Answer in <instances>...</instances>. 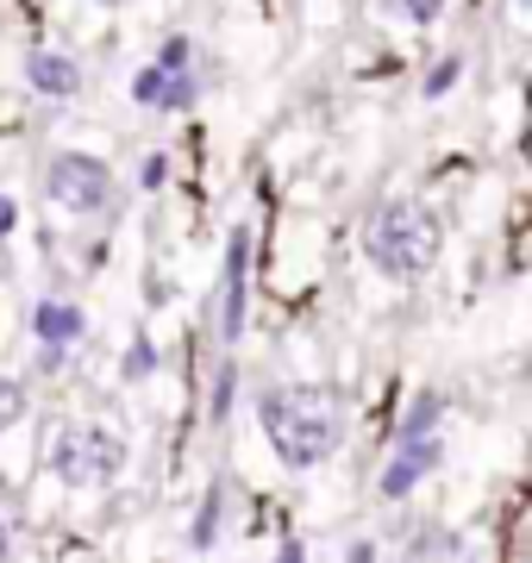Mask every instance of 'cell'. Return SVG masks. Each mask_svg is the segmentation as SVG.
<instances>
[{"mask_svg":"<svg viewBox=\"0 0 532 563\" xmlns=\"http://www.w3.org/2000/svg\"><path fill=\"white\" fill-rule=\"evenodd\" d=\"M257 426H264L269 451L288 463V470H320V463L339 457V444H345V401L332 395V388H269L264 401H257Z\"/></svg>","mask_w":532,"mask_h":563,"instance_id":"obj_1","label":"cell"},{"mask_svg":"<svg viewBox=\"0 0 532 563\" xmlns=\"http://www.w3.org/2000/svg\"><path fill=\"white\" fill-rule=\"evenodd\" d=\"M445 251V225L426 201L413 195H395V201H376L364 220V257L383 269L389 282H420Z\"/></svg>","mask_w":532,"mask_h":563,"instance_id":"obj_2","label":"cell"},{"mask_svg":"<svg viewBox=\"0 0 532 563\" xmlns=\"http://www.w3.org/2000/svg\"><path fill=\"white\" fill-rule=\"evenodd\" d=\"M439 413H445L439 395H413L408 420L395 432V457L383 463V501H408L413 488L439 470Z\"/></svg>","mask_w":532,"mask_h":563,"instance_id":"obj_3","label":"cell"},{"mask_svg":"<svg viewBox=\"0 0 532 563\" xmlns=\"http://www.w3.org/2000/svg\"><path fill=\"white\" fill-rule=\"evenodd\" d=\"M51 470L69 488H107L125 470V439L113 426H63L51 444Z\"/></svg>","mask_w":532,"mask_h":563,"instance_id":"obj_4","label":"cell"},{"mask_svg":"<svg viewBox=\"0 0 532 563\" xmlns=\"http://www.w3.org/2000/svg\"><path fill=\"white\" fill-rule=\"evenodd\" d=\"M44 195H51V207L76 213V220H95V213L113 207V169L95 151H57L51 169H44Z\"/></svg>","mask_w":532,"mask_h":563,"instance_id":"obj_5","label":"cell"},{"mask_svg":"<svg viewBox=\"0 0 532 563\" xmlns=\"http://www.w3.org/2000/svg\"><path fill=\"white\" fill-rule=\"evenodd\" d=\"M132 101L151 107V113H188L195 107V81H188V63H144L132 76Z\"/></svg>","mask_w":532,"mask_h":563,"instance_id":"obj_6","label":"cell"},{"mask_svg":"<svg viewBox=\"0 0 532 563\" xmlns=\"http://www.w3.org/2000/svg\"><path fill=\"white\" fill-rule=\"evenodd\" d=\"M245 269H251V232H232L225 244V288H220V339H245Z\"/></svg>","mask_w":532,"mask_h":563,"instance_id":"obj_7","label":"cell"},{"mask_svg":"<svg viewBox=\"0 0 532 563\" xmlns=\"http://www.w3.org/2000/svg\"><path fill=\"white\" fill-rule=\"evenodd\" d=\"M82 332H88V313H82V307H69V301H38V307H32V339L51 344V351L82 344Z\"/></svg>","mask_w":532,"mask_h":563,"instance_id":"obj_8","label":"cell"},{"mask_svg":"<svg viewBox=\"0 0 532 563\" xmlns=\"http://www.w3.org/2000/svg\"><path fill=\"white\" fill-rule=\"evenodd\" d=\"M25 81H32L38 95H51V101H69V95L82 88V69L63 57V51H32V57H25Z\"/></svg>","mask_w":532,"mask_h":563,"instance_id":"obj_9","label":"cell"},{"mask_svg":"<svg viewBox=\"0 0 532 563\" xmlns=\"http://www.w3.org/2000/svg\"><path fill=\"white\" fill-rule=\"evenodd\" d=\"M457 69H464V57H439V63L426 69V81H420V95H426V101L451 95V81H457Z\"/></svg>","mask_w":532,"mask_h":563,"instance_id":"obj_10","label":"cell"},{"mask_svg":"<svg viewBox=\"0 0 532 563\" xmlns=\"http://www.w3.org/2000/svg\"><path fill=\"white\" fill-rule=\"evenodd\" d=\"M25 420V388L13 376H0V432H13Z\"/></svg>","mask_w":532,"mask_h":563,"instance_id":"obj_11","label":"cell"},{"mask_svg":"<svg viewBox=\"0 0 532 563\" xmlns=\"http://www.w3.org/2000/svg\"><path fill=\"white\" fill-rule=\"evenodd\" d=\"M151 369H157V351H151V344H132V351H125V383H144V376H151Z\"/></svg>","mask_w":532,"mask_h":563,"instance_id":"obj_12","label":"cell"},{"mask_svg":"<svg viewBox=\"0 0 532 563\" xmlns=\"http://www.w3.org/2000/svg\"><path fill=\"white\" fill-rule=\"evenodd\" d=\"M401 13H408L413 25H432L439 13H445V0H401Z\"/></svg>","mask_w":532,"mask_h":563,"instance_id":"obj_13","label":"cell"},{"mask_svg":"<svg viewBox=\"0 0 532 563\" xmlns=\"http://www.w3.org/2000/svg\"><path fill=\"white\" fill-rule=\"evenodd\" d=\"M432 551H439V558H457V544L451 539H420L413 544V558H432Z\"/></svg>","mask_w":532,"mask_h":563,"instance_id":"obj_14","label":"cell"},{"mask_svg":"<svg viewBox=\"0 0 532 563\" xmlns=\"http://www.w3.org/2000/svg\"><path fill=\"white\" fill-rule=\"evenodd\" d=\"M232 383H239V376H232V369H220V401H213V420H225V407H232Z\"/></svg>","mask_w":532,"mask_h":563,"instance_id":"obj_15","label":"cell"},{"mask_svg":"<svg viewBox=\"0 0 532 563\" xmlns=\"http://www.w3.org/2000/svg\"><path fill=\"white\" fill-rule=\"evenodd\" d=\"M20 501V483H13V476H7V470H0V514H7V507Z\"/></svg>","mask_w":532,"mask_h":563,"instance_id":"obj_16","label":"cell"},{"mask_svg":"<svg viewBox=\"0 0 532 563\" xmlns=\"http://www.w3.org/2000/svg\"><path fill=\"white\" fill-rule=\"evenodd\" d=\"M95 7H132V0H95Z\"/></svg>","mask_w":532,"mask_h":563,"instance_id":"obj_17","label":"cell"}]
</instances>
